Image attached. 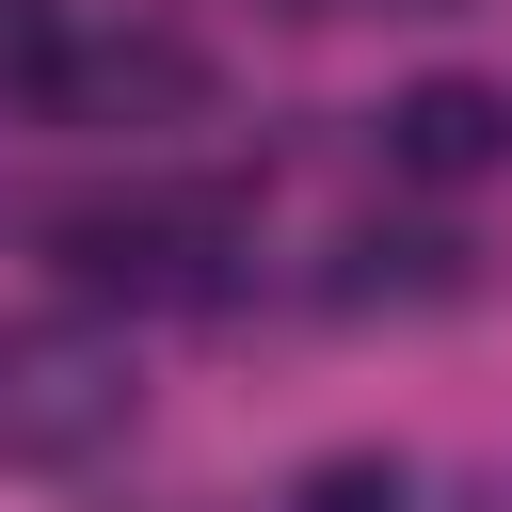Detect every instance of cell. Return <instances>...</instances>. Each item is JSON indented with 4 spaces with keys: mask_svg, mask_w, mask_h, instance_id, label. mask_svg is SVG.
<instances>
[{
    "mask_svg": "<svg viewBox=\"0 0 512 512\" xmlns=\"http://www.w3.org/2000/svg\"><path fill=\"white\" fill-rule=\"evenodd\" d=\"M128 352L96 320H0V464L16 480H80L96 448H128Z\"/></svg>",
    "mask_w": 512,
    "mask_h": 512,
    "instance_id": "1",
    "label": "cell"
},
{
    "mask_svg": "<svg viewBox=\"0 0 512 512\" xmlns=\"http://www.w3.org/2000/svg\"><path fill=\"white\" fill-rule=\"evenodd\" d=\"M496 160H512V96H496V80H416V96H384V176L464 192V176H496Z\"/></svg>",
    "mask_w": 512,
    "mask_h": 512,
    "instance_id": "4",
    "label": "cell"
},
{
    "mask_svg": "<svg viewBox=\"0 0 512 512\" xmlns=\"http://www.w3.org/2000/svg\"><path fill=\"white\" fill-rule=\"evenodd\" d=\"M224 240H240V192H96L48 224V256L80 288H128V304H192L224 288Z\"/></svg>",
    "mask_w": 512,
    "mask_h": 512,
    "instance_id": "2",
    "label": "cell"
},
{
    "mask_svg": "<svg viewBox=\"0 0 512 512\" xmlns=\"http://www.w3.org/2000/svg\"><path fill=\"white\" fill-rule=\"evenodd\" d=\"M304 512H400V464H320Z\"/></svg>",
    "mask_w": 512,
    "mask_h": 512,
    "instance_id": "5",
    "label": "cell"
},
{
    "mask_svg": "<svg viewBox=\"0 0 512 512\" xmlns=\"http://www.w3.org/2000/svg\"><path fill=\"white\" fill-rule=\"evenodd\" d=\"M32 96H48V112H80V128H160V112H192V96H208V64H192L176 32H64Z\"/></svg>",
    "mask_w": 512,
    "mask_h": 512,
    "instance_id": "3",
    "label": "cell"
}]
</instances>
